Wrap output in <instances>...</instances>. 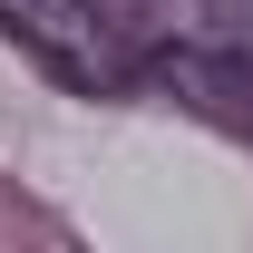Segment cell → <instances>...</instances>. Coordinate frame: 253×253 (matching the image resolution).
I'll return each instance as SVG.
<instances>
[{"label": "cell", "mask_w": 253, "mask_h": 253, "mask_svg": "<svg viewBox=\"0 0 253 253\" xmlns=\"http://www.w3.org/2000/svg\"><path fill=\"white\" fill-rule=\"evenodd\" d=\"M126 30H136V88H166L185 117L224 126V136H253V49L205 0H175V10L126 20Z\"/></svg>", "instance_id": "obj_1"}, {"label": "cell", "mask_w": 253, "mask_h": 253, "mask_svg": "<svg viewBox=\"0 0 253 253\" xmlns=\"http://www.w3.org/2000/svg\"><path fill=\"white\" fill-rule=\"evenodd\" d=\"M0 30L20 39L49 78H68L78 97L136 88V30L117 0H0Z\"/></svg>", "instance_id": "obj_2"}]
</instances>
